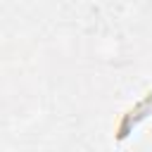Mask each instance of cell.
Instances as JSON below:
<instances>
[{
  "mask_svg": "<svg viewBox=\"0 0 152 152\" xmlns=\"http://www.w3.org/2000/svg\"><path fill=\"white\" fill-rule=\"evenodd\" d=\"M147 5H150V10H152V0H147Z\"/></svg>",
  "mask_w": 152,
  "mask_h": 152,
  "instance_id": "cell-1",
  "label": "cell"
}]
</instances>
